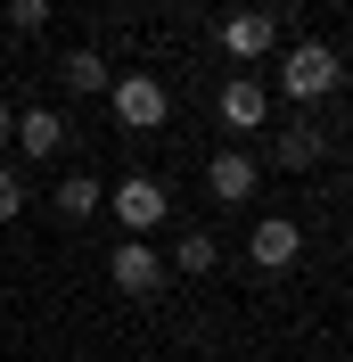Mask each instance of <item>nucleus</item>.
Returning a JSON list of instances; mask_svg holds the SVG:
<instances>
[{
	"label": "nucleus",
	"instance_id": "obj_1",
	"mask_svg": "<svg viewBox=\"0 0 353 362\" xmlns=\"http://www.w3.org/2000/svg\"><path fill=\"white\" fill-rule=\"evenodd\" d=\"M337 83H345V58H337L329 42H296V49L280 58V90L296 99V107H321Z\"/></svg>",
	"mask_w": 353,
	"mask_h": 362
},
{
	"label": "nucleus",
	"instance_id": "obj_2",
	"mask_svg": "<svg viewBox=\"0 0 353 362\" xmlns=\"http://www.w3.org/2000/svg\"><path fill=\"white\" fill-rule=\"evenodd\" d=\"M107 214L132 230V239H148L156 223H173V189L148 181V173H132V181H115V189H107Z\"/></svg>",
	"mask_w": 353,
	"mask_h": 362
},
{
	"label": "nucleus",
	"instance_id": "obj_3",
	"mask_svg": "<svg viewBox=\"0 0 353 362\" xmlns=\"http://www.w3.org/2000/svg\"><path fill=\"white\" fill-rule=\"evenodd\" d=\"M107 107H115L124 132H156V124L173 115V90L156 83V74H115V83H107Z\"/></svg>",
	"mask_w": 353,
	"mask_h": 362
},
{
	"label": "nucleus",
	"instance_id": "obj_4",
	"mask_svg": "<svg viewBox=\"0 0 353 362\" xmlns=\"http://www.w3.org/2000/svg\"><path fill=\"white\" fill-rule=\"evenodd\" d=\"M107 280L124 296H156V288H164V255H156L148 239H124V247L107 255Z\"/></svg>",
	"mask_w": 353,
	"mask_h": 362
},
{
	"label": "nucleus",
	"instance_id": "obj_5",
	"mask_svg": "<svg viewBox=\"0 0 353 362\" xmlns=\"http://www.w3.org/2000/svg\"><path fill=\"white\" fill-rule=\"evenodd\" d=\"M214 115L230 124V132H263V115H271V90L255 83V74H230V83L214 90Z\"/></svg>",
	"mask_w": 353,
	"mask_h": 362
},
{
	"label": "nucleus",
	"instance_id": "obj_6",
	"mask_svg": "<svg viewBox=\"0 0 353 362\" xmlns=\"http://www.w3.org/2000/svg\"><path fill=\"white\" fill-rule=\"evenodd\" d=\"M246 255H255L263 272H287L296 255H304V223H296V214H263L255 239H246Z\"/></svg>",
	"mask_w": 353,
	"mask_h": 362
},
{
	"label": "nucleus",
	"instance_id": "obj_7",
	"mask_svg": "<svg viewBox=\"0 0 353 362\" xmlns=\"http://www.w3.org/2000/svg\"><path fill=\"white\" fill-rule=\"evenodd\" d=\"M255 181H263V165L246 157V148H222V157H205V189H214L222 206H246V198H255Z\"/></svg>",
	"mask_w": 353,
	"mask_h": 362
},
{
	"label": "nucleus",
	"instance_id": "obj_8",
	"mask_svg": "<svg viewBox=\"0 0 353 362\" xmlns=\"http://www.w3.org/2000/svg\"><path fill=\"white\" fill-rule=\"evenodd\" d=\"M271 42H280V25H271L263 8H230V17H222V49H230L239 66H246V58H263Z\"/></svg>",
	"mask_w": 353,
	"mask_h": 362
},
{
	"label": "nucleus",
	"instance_id": "obj_9",
	"mask_svg": "<svg viewBox=\"0 0 353 362\" xmlns=\"http://www.w3.org/2000/svg\"><path fill=\"white\" fill-rule=\"evenodd\" d=\"M8 140H17L25 157H58V148H66V115L58 107H25L17 124H8Z\"/></svg>",
	"mask_w": 353,
	"mask_h": 362
},
{
	"label": "nucleus",
	"instance_id": "obj_10",
	"mask_svg": "<svg viewBox=\"0 0 353 362\" xmlns=\"http://www.w3.org/2000/svg\"><path fill=\"white\" fill-rule=\"evenodd\" d=\"M271 157H280L287 173H304V165H321V157H329V132H312V124H287V132L271 140Z\"/></svg>",
	"mask_w": 353,
	"mask_h": 362
},
{
	"label": "nucleus",
	"instance_id": "obj_11",
	"mask_svg": "<svg viewBox=\"0 0 353 362\" xmlns=\"http://www.w3.org/2000/svg\"><path fill=\"white\" fill-rule=\"evenodd\" d=\"M49 206H58L66 223H90V214L107 206V189H99V181H90V173H66V181H58V198H49Z\"/></svg>",
	"mask_w": 353,
	"mask_h": 362
},
{
	"label": "nucleus",
	"instance_id": "obj_12",
	"mask_svg": "<svg viewBox=\"0 0 353 362\" xmlns=\"http://www.w3.org/2000/svg\"><path fill=\"white\" fill-rule=\"evenodd\" d=\"M66 90H83V99H107V58H99V49H66Z\"/></svg>",
	"mask_w": 353,
	"mask_h": 362
},
{
	"label": "nucleus",
	"instance_id": "obj_13",
	"mask_svg": "<svg viewBox=\"0 0 353 362\" xmlns=\"http://www.w3.org/2000/svg\"><path fill=\"white\" fill-rule=\"evenodd\" d=\"M214 264H222L214 230H181V239H173V272H189V280H198V272H214Z\"/></svg>",
	"mask_w": 353,
	"mask_h": 362
},
{
	"label": "nucleus",
	"instance_id": "obj_14",
	"mask_svg": "<svg viewBox=\"0 0 353 362\" xmlns=\"http://www.w3.org/2000/svg\"><path fill=\"white\" fill-rule=\"evenodd\" d=\"M8 25H17V33H42V25H49V0H8Z\"/></svg>",
	"mask_w": 353,
	"mask_h": 362
},
{
	"label": "nucleus",
	"instance_id": "obj_15",
	"mask_svg": "<svg viewBox=\"0 0 353 362\" xmlns=\"http://www.w3.org/2000/svg\"><path fill=\"white\" fill-rule=\"evenodd\" d=\"M17 206H25V181L0 165V223H17Z\"/></svg>",
	"mask_w": 353,
	"mask_h": 362
},
{
	"label": "nucleus",
	"instance_id": "obj_16",
	"mask_svg": "<svg viewBox=\"0 0 353 362\" xmlns=\"http://www.w3.org/2000/svg\"><path fill=\"white\" fill-rule=\"evenodd\" d=\"M8 124H17V115H8V107H0V148H8Z\"/></svg>",
	"mask_w": 353,
	"mask_h": 362
}]
</instances>
